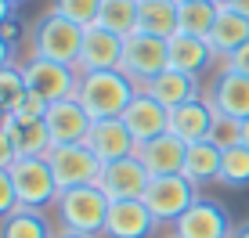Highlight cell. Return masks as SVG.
<instances>
[{"label":"cell","instance_id":"6da1fadb","mask_svg":"<svg viewBox=\"0 0 249 238\" xmlns=\"http://www.w3.org/2000/svg\"><path fill=\"white\" fill-rule=\"evenodd\" d=\"M137 87L123 69H101V72H80L76 98L90 112V119H119L123 108L134 101Z\"/></svg>","mask_w":249,"mask_h":238},{"label":"cell","instance_id":"7a4b0ae2","mask_svg":"<svg viewBox=\"0 0 249 238\" xmlns=\"http://www.w3.org/2000/svg\"><path fill=\"white\" fill-rule=\"evenodd\" d=\"M108 195L98 188V184H80V188H65L58 195L54 209L62 217L65 231L76 235H101L105 231V217H108Z\"/></svg>","mask_w":249,"mask_h":238},{"label":"cell","instance_id":"3957f363","mask_svg":"<svg viewBox=\"0 0 249 238\" xmlns=\"http://www.w3.org/2000/svg\"><path fill=\"white\" fill-rule=\"evenodd\" d=\"M83 33H87L83 25L51 11L33 25V58H47V62H62L76 69L80 51H83Z\"/></svg>","mask_w":249,"mask_h":238},{"label":"cell","instance_id":"277c9868","mask_svg":"<svg viewBox=\"0 0 249 238\" xmlns=\"http://www.w3.org/2000/svg\"><path fill=\"white\" fill-rule=\"evenodd\" d=\"M7 173L15 181L18 206H25V209H44L51 202H58V195H62L54 173H51L47 155H18Z\"/></svg>","mask_w":249,"mask_h":238},{"label":"cell","instance_id":"5b68a950","mask_svg":"<svg viewBox=\"0 0 249 238\" xmlns=\"http://www.w3.org/2000/svg\"><path fill=\"white\" fill-rule=\"evenodd\" d=\"M47 163H51V173H54L58 188H80V184H94L101 173V159L94 155L87 144H51L47 152Z\"/></svg>","mask_w":249,"mask_h":238},{"label":"cell","instance_id":"8992f818","mask_svg":"<svg viewBox=\"0 0 249 238\" xmlns=\"http://www.w3.org/2000/svg\"><path fill=\"white\" fill-rule=\"evenodd\" d=\"M192 202H195V184L184 173L152 177L148 191H144V206L152 209V217L159 224H174L184 209H192Z\"/></svg>","mask_w":249,"mask_h":238},{"label":"cell","instance_id":"52a82bcc","mask_svg":"<svg viewBox=\"0 0 249 238\" xmlns=\"http://www.w3.org/2000/svg\"><path fill=\"white\" fill-rule=\"evenodd\" d=\"M134 83H148L156 80L162 69H170L166 58V40L162 36H148V33H134L123 40V65H119Z\"/></svg>","mask_w":249,"mask_h":238},{"label":"cell","instance_id":"ba28073f","mask_svg":"<svg viewBox=\"0 0 249 238\" xmlns=\"http://www.w3.org/2000/svg\"><path fill=\"white\" fill-rule=\"evenodd\" d=\"M22 76H25L29 94H40L47 105L51 101H62V98H76V87H80V72L72 65L47 62V58H33L22 69Z\"/></svg>","mask_w":249,"mask_h":238},{"label":"cell","instance_id":"9c48e42d","mask_svg":"<svg viewBox=\"0 0 249 238\" xmlns=\"http://www.w3.org/2000/svg\"><path fill=\"white\" fill-rule=\"evenodd\" d=\"M94 184L112 202L116 199H144V191H148V184H152V173L144 170V163L137 155H126V159H116V163L101 166V173H98Z\"/></svg>","mask_w":249,"mask_h":238},{"label":"cell","instance_id":"30bf717a","mask_svg":"<svg viewBox=\"0 0 249 238\" xmlns=\"http://www.w3.org/2000/svg\"><path fill=\"white\" fill-rule=\"evenodd\" d=\"M51 144H83L94 126L90 112L80 105V98H62V101H51L47 112H44Z\"/></svg>","mask_w":249,"mask_h":238},{"label":"cell","instance_id":"8fae6325","mask_svg":"<svg viewBox=\"0 0 249 238\" xmlns=\"http://www.w3.org/2000/svg\"><path fill=\"white\" fill-rule=\"evenodd\" d=\"M174 238H231V217L220 202L195 199L192 209L174 220Z\"/></svg>","mask_w":249,"mask_h":238},{"label":"cell","instance_id":"7c38bea8","mask_svg":"<svg viewBox=\"0 0 249 238\" xmlns=\"http://www.w3.org/2000/svg\"><path fill=\"white\" fill-rule=\"evenodd\" d=\"M159 220L152 217V209L144 206V199H116L108 202L105 217V238H148L156 231Z\"/></svg>","mask_w":249,"mask_h":238},{"label":"cell","instance_id":"4fadbf2b","mask_svg":"<svg viewBox=\"0 0 249 238\" xmlns=\"http://www.w3.org/2000/svg\"><path fill=\"white\" fill-rule=\"evenodd\" d=\"M119 65H123V36H116L105 25H90L83 33L76 72H101V69H119Z\"/></svg>","mask_w":249,"mask_h":238},{"label":"cell","instance_id":"5bb4252c","mask_svg":"<svg viewBox=\"0 0 249 238\" xmlns=\"http://www.w3.org/2000/svg\"><path fill=\"white\" fill-rule=\"evenodd\" d=\"M87 148L101 163H116V159H126V155H137V141L134 134L126 130L123 119H94L90 134H87Z\"/></svg>","mask_w":249,"mask_h":238},{"label":"cell","instance_id":"9a60e30c","mask_svg":"<svg viewBox=\"0 0 249 238\" xmlns=\"http://www.w3.org/2000/svg\"><path fill=\"white\" fill-rule=\"evenodd\" d=\"M119 119L126 123V130L134 134L137 144H144V141L159 137V134H166V126H170V112L159 105L156 98L141 94V90L134 94V101L123 108V116H119Z\"/></svg>","mask_w":249,"mask_h":238},{"label":"cell","instance_id":"2e32d148","mask_svg":"<svg viewBox=\"0 0 249 238\" xmlns=\"http://www.w3.org/2000/svg\"><path fill=\"white\" fill-rule=\"evenodd\" d=\"M141 94L156 98L166 112H174V108H181V105L199 98V76H188V72H177V69H162L156 80L141 83Z\"/></svg>","mask_w":249,"mask_h":238},{"label":"cell","instance_id":"e0dca14e","mask_svg":"<svg viewBox=\"0 0 249 238\" xmlns=\"http://www.w3.org/2000/svg\"><path fill=\"white\" fill-rule=\"evenodd\" d=\"M184 152L188 144L177 141L174 134H159V137L137 144V159L144 163V170H148L152 177H170V173H184Z\"/></svg>","mask_w":249,"mask_h":238},{"label":"cell","instance_id":"ac0fdd59","mask_svg":"<svg viewBox=\"0 0 249 238\" xmlns=\"http://www.w3.org/2000/svg\"><path fill=\"white\" fill-rule=\"evenodd\" d=\"M213 112H217V105H213V101L195 98V101H188V105H181V108H174V112H170V126H166V130L174 134L177 141H184V144H199V141L210 137Z\"/></svg>","mask_w":249,"mask_h":238},{"label":"cell","instance_id":"d6986e66","mask_svg":"<svg viewBox=\"0 0 249 238\" xmlns=\"http://www.w3.org/2000/svg\"><path fill=\"white\" fill-rule=\"evenodd\" d=\"M246 40H249V18L220 4L217 22H213V25H210V33H206V44H210L213 58H228L231 51H238V47L246 44Z\"/></svg>","mask_w":249,"mask_h":238},{"label":"cell","instance_id":"ffe728a7","mask_svg":"<svg viewBox=\"0 0 249 238\" xmlns=\"http://www.w3.org/2000/svg\"><path fill=\"white\" fill-rule=\"evenodd\" d=\"M0 126L7 130L18 155H47L51 152V134L44 116H7Z\"/></svg>","mask_w":249,"mask_h":238},{"label":"cell","instance_id":"44dd1931","mask_svg":"<svg viewBox=\"0 0 249 238\" xmlns=\"http://www.w3.org/2000/svg\"><path fill=\"white\" fill-rule=\"evenodd\" d=\"M166 58H170V69L199 76L206 65L213 62V51L206 44V36H188V33L177 29L174 36L166 40Z\"/></svg>","mask_w":249,"mask_h":238},{"label":"cell","instance_id":"7402d4cb","mask_svg":"<svg viewBox=\"0 0 249 238\" xmlns=\"http://www.w3.org/2000/svg\"><path fill=\"white\" fill-rule=\"evenodd\" d=\"M181 29V4L174 0H137V33L170 40Z\"/></svg>","mask_w":249,"mask_h":238},{"label":"cell","instance_id":"603a6c76","mask_svg":"<svg viewBox=\"0 0 249 238\" xmlns=\"http://www.w3.org/2000/svg\"><path fill=\"white\" fill-rule=\"evenodd\" d=\"M213 105L235 119H249V76L224 69L213 87Z\"/></svg>","mask_w":249,"mask_h":238},{"label":"cell","instance_id":"cb8c5ba5","mask_svg":"<svg viewBox=\"0 0 249 238\" xmlns=\"http://www.w3.org/2000/svg\"><path fill=\"white\" fill-rule=\"evenodd\" d=\"M220 155H224V152H220L213 141L188 144V152H184V177L192 184L217 181V177H220Z\"/></svg>","mask_w":249,"mask_h":238},{"label":"cell","instance_id":"d4e9b609","mask_svg":"<svg viewBox=\"0 0 249 238\" xmlns=\"http://www.w3.org/2000/svg\"><path fill=\"white\" fill-rule=\"evenodd\" d=\"M0 238H51V224L40 209H11L0 224Z\"/></svg>","mask_w":249,"mask_h":238},{"label":"cell","instance_id":"484cf974","mask_svg":"<svg viewBox=\"0 0 249 238\" xmlns=\"http://www.w3.org/2000/svg\"><path fill=\"white\" fill-rule=\"evenodd\" d=\"M98 25L112 29L116 36H134L137 33V0H101Z\"/></svg>","mask_w":249,"mask_h":238},{"label":"cell","instance_id":"4316f807","mask_svg":"<svg viewBox=\"0 0 249 238\" xmlns=\"http://www.w3.org/2000/svg\"><path fill=\"white\" fill-rule=\"evenodd\" d=\"M217 11H220L217 0H188V4H181V33L206 36L210 25L217 22Z\"/></svg>","mask_w":249,"mask_h":238},{"label":"cell","instance_id":"83f0119b","mask_svg":"<svg viewBox=\"0 0 249 238\" xmlns=\"http://www.w3.org/2000/svg\"><path fill=\"white\" fill-rule=\"evenodd\" d=\"M25 94H29V87H25L22 69H15V65L0 69V123H4L7 116L18 112V105L25 101Z\"/></svg>","mask_w":249,"mask_h":238},{"label":"cell","instance_id":"f1b7e54d","mask_svg":"<svg viewBox=\"0 0 249 238\" xmlns=\"http://www.w3.org/2000/svg\"><path fill=\"white\" fill-rule=\"evenodd\" d=\"M220 184H228V188H246L249 184V148L246 144H235V148H228L224 155H220Z\"/></svg>","mask_w":249,"mask_h":238},{"label":"cell","instance_id":"f546056e","mask_svg":"<svg viewBox=\"0 0 249 238\" xmlns=\"http://www.w3.org/2000/svg\"><path fill=\"white\" fill-rule=\"evenodd\" d=\"M206 141H213L220 152H228V148H235V144H242V119H235V116H228V112H213V126H210V137Z\"/></svg>","mask_w":249,"mask_h":238},{"label":"cell","instance_id":"4dcf8cb0","mask_svg":"<svg viewBox=\"0 0 249 238\" xmlns=\"http://www.w3.org/2000/svg\"><path fill=\"white\" fill-rule=\"evenodd\" d=\"M54 15L83 25V29H90V25H98L101 0H54Z\"/></svg>","mask_w":249,"mask_h":238},{"label":"cell","instance_id":"1f68e13d","mask_svg":"<svg viewBox=\"0 0 249 238\" xmlns=\"http://www.w3.org/2000/svg\"><path fill=\"white\" fill-rule=\"evenodd\" d=\"M11 209H18V195H15V181L7 170H0V217H7Z\"/></svg>","mask_w":249,"mask_h":238},{"label":"cell","instance_id":"d6a6232c","mask_svg":"<svg viewBox=\"0 0 249 238\" xmlns=\"http://www.w3.org/2000/svg\"><path fill=\"white\" fill-rule=\"evenodd\" d=\"M224 69L228 72H242V76H249V40L238 51H231V54L224 58Z\"/></svg>","mask_w":249,"mask_h":238},{"label":"cell","instance_id":"836d02e7","mask_svg":"<svg viewBox=\"0 0 249 238\" xmlns=\"http://www.w3.org/2000/svg\"><path fill=\"white\" fill-rule=\"evenodd\" d=\"M18 159V152H15L11 137H7V130L0 126V170H11V163Z\"/></svg>","mask_w":249,"mask_h":238},{"label":"cell","instance_id":"e575fe53","mask_svg":"<svg viewBox=\"0 0 249 238\" xmlns=\"http://www.w3.org/2000/svg\"><path fill=\"white\" fill-rule=\"evenodd\" d=\"M0 36H4L7 44H15V40H18V22H15V18H7L4 25H0Z\"/></svg>","mask_w":249,"mask_h":238},{"label":"cell","instance_id":"d590c367","mask_svg":"<svg viewBox=\"0 0 249 238\" xmlns=\"http://www.w3.org/2000/svg\"><path fill=\"white\" fill-rule=\"evenodd\" d=\"M224 7H231V11H238V15L249 18V0H224Z\"/></svg>","mask_w":249,"mask_h":238},{"label":"cell","instance_id":"8d00e7d4","mask_svg":"<svg viewBox=\"0 0 249 238\" xmlns=\"http://www.w3.org/2000/svg\"><path fill=\"white\" fill-rule=\"evenodd\" d=\"M7 62H11V44L0 36V69H7Z\"/></svg>","mask_w":249,"mask_h":238},{"label":"cell","instance_id":"74e56055","mask_svg":"<svg viewBox=\"0 0 249 238\" xmlns=\"http://www.w3.org/2000/svg\"><path fill=\"white\" fill-rule=\"evenodd\" d=\"M7 18H11V4H7V0H0V25H4Z\"/></svg>","mask_w":249,"mask_h":238},{"label":"cell","instance_id":"f35d334b","mask_svg":"<svg viewBox=\"0 0 249 238\" xmlns=\"http://www.w3.org/2000/svg\"><path fill=\"white\" fill-rule=\"evenodd\" d=\"M231 238H249V224H242L238 231H231Z\"/></svg>","mask_w":249,"mask_h":238},{"label":"cell","instance_id":"ab89813d","mask_svg":"<svg viewBox=\"0 0 249 238\" xmlns=\"http://www.w3.org/2000/svg\"><path fill=\"white\" fill-rule=\"evenodd\" d=\"M242 144L249 148V119H242Z\"/></svg>","mask_w":249,"mask_h":238},{"label":"cell","instance_id":"60d3db41","mask_svg":"<svg viewBox=\"0 0 249 238\" xmlns=\"http://www.w3.org/2000/svg\"><path fill=\"white\" fill-rule=\"evenodd\" d=\"M58 238H90V235H76V231H65V235H58Z\"/></svg>","mask_w":249,"mask_h":238},{"label":"cell","instance_id":"b9f144b4","mask_svg":"<svg viewBox=\"0 0 249 238\" xmlns=\"http://www.w3.org/2000/svg\"><path fill=\"white\" fill-rule=\"evenodd\" d=\"M7 4H22V0H7Z\"/></svg>","mask_w":249,"mask_h":238},{"label":"cell","instance_id":"7bdbcfd3","mask_svg":"<svg viewBox=\"0 0 249 238\" xmlns=\"http://www.w3.org/2000/svg\"><path fill=\"white\" fill-rule=\"evenodd\" d=\"M174 4H188V0H174Z\"/></svg>","mask_w":249,"mask_h":238},{"label":"cell","instance_id":"ee69618b","mask_svg":"<svg viewBox=\"0 0 249 238\" xmlns=\"http://www.w3.org/2000/svg\"><path fill=\"white\" fill-rule=\"evenodd\" d=\"M217 4H224V0H217Z\"/></svg>","mask_w":249,"mask_h":238}]
</instances>
